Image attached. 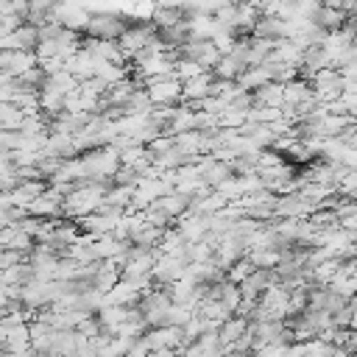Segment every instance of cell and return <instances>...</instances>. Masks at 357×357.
<instances>
[{
	"mask_svg": "<svg viewBox=\"0 0 357 357\" xmlns=\"http://www.w3.org/2000/svg\"><path fill=\"white\" fill-rule=\"evenodd\" d=\"M36 64L39 61H36V53L33 50H0V67L11 78H20L22 73H28Z\"/></svg>",
	"mask_w": 357,
	"mask_h": 357,
	"instance_id": "obj_3",
	"label": "cell"
},
{
	"mask_svg": "<svg viewBox=\"0 0 357 357\" xmlns=\"http://www.w3.org/2000/svg\"><path fill=\"white\" fill-rule=\"evenodd\" d=\"M86 36L92 39H120V33L126 31V22L117 17V14H89V22H86Z\"/></svg>",
	"mask_w": 357,
	"mask_h": 357,
	"instance_id": "obj_2",
	"label": "cell"
},
{
	"mask_svg": "<svg viewBox=\"0 0 357 357\" xmlns=\"http://www.w3.org/2000/svg\"><path fill=\"white\" fill-rule=\"evenodd\" d=\"M321 6H329V8H340L343 11V6H346V0H318Z\"/></svg>",
	"mask_w": 357,
	"mask_h": 357,
	"instance_id": "obj_5",
	"label": "cell"
},
{
	"mask_svg": "<svg viewBox=\"0 0 357 357\" xmlns=\"http://www.w3.org/2000/svg\"><path fill=\"white\" fill-rule=\"evenodd\" d=\"M282 103H284V84L268 81L259 89H254V106H276V109H282Z\"/></svg>",
	"mask_w": 357,
	"mask_h": 357,
	"instance_id": "obj_4",
	"label": "cell"
},
{
	"mask_svg": "<svg viewBox=\"0 0 357 357\" xmlns=\"http://www.w3.org/2000/svg\"><path fill=\"white\" fill-rule=\"evenodd\" d=\"M223 357H251V354H245V351H226Z\"/></svg>",
	"mask_w": 357,
	"mask_h": 357,
	"instance_id": "obj_6",
	"label": "cell"
},
{
	"mask_svg": "<svg viewBox=\"0 0 357 357\" xmlns=\"http://www.w3.org/2000/svg\"><path fill=\"white\" fill-rule=\"evenodd\" d=\"M145 92L151 98V103L156 106H173L181 98V81L170 73V75H156L145 81Z\"/></svg>",
	"mask_w": 357,
	"mask_h": 357,
	"instance_id": "obj_1",
	"label": "cell"
}]
</instances>
